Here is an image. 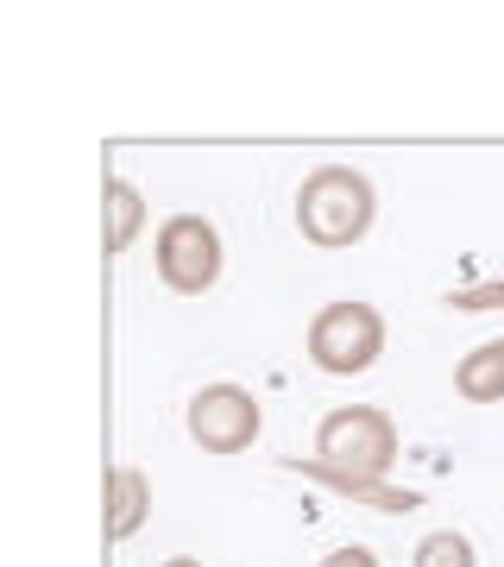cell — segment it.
<instances>
[{"label": "cell", "instance_id": "obj_1", "mask_svg": "<svg viewBox=\"0 0 504 567\" xmlns=\"http://www.w3.org/2000/svg\"><path fill=\"white\" fill-rule=\"evenodd\" d=\"M379 221V189L353 164H316L297 189V227L309 246H360Z\"/></svg>", "mask_w": 504, "mask_h": 567}, {"label": "cell", "instance_id": "obj_2", "mask_svg": "<svg viewBox=\"0 0 504 567\" xmlns=\"http://www.w3.org/2000/svg\"><path fill=\"white\" fill-rule=\"evenodd\" d=\"M384 353V316L360 297H341V303H322L309 316V360L322 365L328 379H360L372 372Z\"/></svg>", "mask_w": 504, "mask_h": 567}, {"label": "cell", "instance_id": "obj_3", "mask_svg": "<svg viewBox=\"0 0 504 567\" xmlns=\"http://www.w3.org/2000/svg\"><path fill=\"white\" fill-rule=\"evenodd\" d=\"M316 461L347 466V473H391L398 466V423L379 404H341L316 429Z\"/></svg>", "mask_w": 504, "mask_h": 567}, {"label": "cell", "instance_id": "obj_4", "mask_svg": "<svg viewBox=\"0 0 504 567\" xmlns=\"http://www.w3.org/2000/svg\"><path fill=\"white\" fill-rule=\"evenodd\" d=\"M152 259H158L164 290H177V297H208V290L222 284L227 246H222V234H215L208 215H171V221L158 227Z\"/></svg>", "mask_w": 504, "mask_h": 567}, {"label": "cell", "instance_id": "obj_5", "mask_svg": "<svg viewBox=\"0 0 504 567\" xmlns=\"http://www.w3.org/2000/svg\"><path fill=\"white\" fill-rule=\"evenodd\" d=\"M259 398L246 385H202L189 398V442L202 454H246V447L259 442Z\"/></svg>", "mask_w": 504, "mask_h": 567}, {"label": "cell", "instance_id": "obj_6", "mask_svg": "<svg viewBox=\"0 0 504 567\" xmlns=\"http://www.w3.org/2000/svg\"><path fill=\"white\" fill-rule=\"evenodd\" d=\"M302 480H316V486L341 492V498H360V505H379V511H416L423 505V492L416 486H391L379 473H347V466H328V461H290Z\"/></svg>", "mask_w": 504, "mask_h": 567}, {"label": "cell", "instance_id": "obj_7", "mask_svg": "<svg viewBox=\"0 0 504 567\" xmlns=\"http://www.w3.org/2000/svg\"><path fill=\"white\" fill-rule=\"evenodd\" d=\"M145 517H152V480L140 466H114L107 473V536L126 543V536L145 529Z\"/></svg>", "mask_w": 504, "mask_h": 567}, {"label": "cell", "instance_id": "obj_8", "mask_svg": "<svg viewBox=\"0 0 504 567\" xmlns=\"http://www.w3.org/2000/svg\"><path fill=\"white\" fill-rule=\"evenodd\" d=\"M454 391L466 404H504V341L473 347L461 365H454Z\"/></svg>", "mask_w": 504, "mask_h": 567}, {"label": "cell", "instance_id": "obj_9", "mask_svg": "<svg viewBox=\"0 0 504 567\" xmlns=\"http://www.w3.org/2000/svg\"><path fill=\"white\" fill-rule=\"evenodd\" d=\"M145 221H152L145 196L126 177H114V183H107V252H114V259H121V252H133V240L145 234Z\"/></svg>", "mask_w": 504, "mask_h": 567}, {"label": "cell", "instance_id": "obj_10", "mask_svg": "<svg viewBox=\"0 0 504 567\" xmlns=\"http://www.w3.org/2000/svg\"><path fill=\"white\" fill-rule=\"evenodd\" d=\"M410 567H480V548L461 529H429L416 543V555H410Z\"/></svg>", "mask_w": 504, "mask_h": 567}, {"label": "cell", "instance_id": "obj_11", "mask_svg": "<svg viewBox=\"0 0 504 567\" xmlns=\"http://www.w3.org/2000/svg\"><path fill=\"white\" fill-rule=\"evenodd\" d=\"M442 303H448V316H492V309H504V278H485V284H466V290H448Z\"/></svg>", "mask_w": 504, "mask_h": 567}, {"label": "cell", "instance_id": "obj_12", "mask_svg": "<svg viewBox=\"0 0 504 567\" xmlns=\"http://www.w3.org/2000/svg\"><path fill=\"white\" fill-rule=\"evenodd\" d=\"M322 567H379V555L360 548V543H347V548H335V555H322Z\"/></svg>", "mask_w": 504, "mask_h": 567}, {"label": "cell", "instance_id": "obj_13", "mask_svg": "<svg viewBox=\"0 0 504 567\" xmlns=\"http://www.w3.org/2000/svg\"><path fill=\"white\" fill-rule=\"evenodd\" d=\"M164 567H202V561H189V555H171V561H164Z\"/></svg>", "mask_w": 504, "mask_h": 567}]
</instances>
